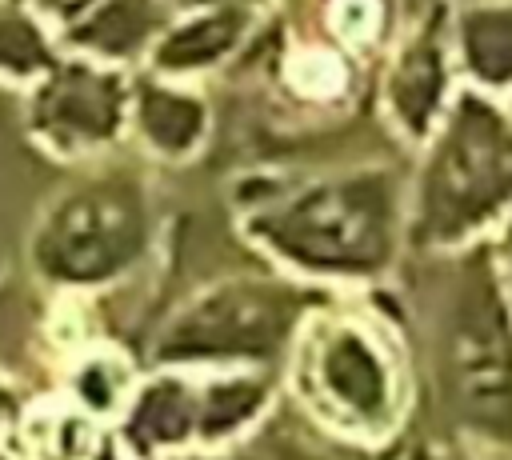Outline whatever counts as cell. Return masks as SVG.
<instances>
[{"mask_svg":"<svg viewBox=\"0 0 512 460\" xmlns=\"http://www.w3.org/2000/svg\"><path fill=\"white\" fill-rule=\"evenodd\" d=\"M412 376L436 436L512 460V300L488 244L408 256Z\"/></svg>","mask_w":512,"mask_h":460,"instance_id":"cell-1","label":"cell"},{"mask_svg":"<svg viewBox=\"0 0 512 460\" xmlns=\"http://www.w3.org/2000/svg\"><path fill=\"white\" fill-rule=\"evenodd\" d=\"M232 196L244 240L292 280L332 292L404 264L408 180L392 164H348L312 180L248 176Z\"/></svg>","mask_w":512,"mask_h":460,"instance_id":"cell-2","label":"cell"},{"mask_svg":"<svg viewBox=\"0 0 512 460\" xmlns=\"http://www.w3.org/2000/svg\"><path fill=\"white\" fill-rule=\"evenodd\" d=\"M300 412L328 436L376 448L412 416V348L384 312L328 296L304 316L280 364Z\"/></svg>","mask_w":512,"mask_h":460,"instance_id":"cell-3","label":"cell"},{"mask_svg":"<svg viewBox=\"0 0 512 460\" xmlns=\"http://www.w3.org/2000/svg\"><path fill=\"white\" fill-rule=\"evenodd\" d=\"M152 180L136 160H88L40 204L24 264L48 292L92 296L132 280L156 248Z\"/></svg>","mask_w":512,"mask_h":460,"instance_id":"cell-4","label":"cell"},{"mask_svg":"<svg viewBox=\"0 0 512 460\" xmlns=\"http://www.w3.org/2000/svg\"><path fill=\"white\" fill-rule=\"evenodd\" d=\"M408 184L404 256L484 240L512 212V116L476 88H456Z\"/></svg>","mask_w":512,"mask_h":460,"instance_id":"cell-5","label":"cell"},{"mask_svg":"<svg viewBox=\"0 0 512 460\" xmlns=\"http://www.w3.org/2000/svg\"><path fill=\"white\" fill-rule=\"evenodd\" d=\"M332 292L284 272H232L180 300L148 340L152 368L280 372L296 328Z\"/></svg>","mask_w":512,"mask_h":460,"instance_id":"cell-6","label":"cell"},{"mask_svg":"<svg viewBox=\"0 0 512 460\" xmlns=\"http://www.w3.org/2000/svg\"><path fill=\"white\" fill-rule=\"evenodd\" d=\"M272 396V372L148 368L112 420V448L128 460H168L196 448H224L268 412Z\"/></svg>","mask_w":512,"mask_h":460,"instance_id":"cell-7","label":"cell"},{"mask_svg":"<svg viewBox=\"0 0 512 460\" xmlns=\"http://www.w3.org/2000/svg\"><path fill=\"white\" fill-rule=\"evenodd\" d=\"M28 136L56 160L88 164L128 132V76L120 68L60 56L24 96Z\"/></svg>","mask_w":512,"mask_h":460,"instance_id":"cell-8","label":"cell"},{"mask_svg":"<svg viewBox=\"0 0 512 460\" xmlns=\"http://www.w3.org/2000/svg\"><path fill=\"white\" fill-rule=\"evenodd\" d=\"M456 96L448 12L428 8L392 48L380 76V108L404 144H424Z\"/></svg>","mask_w":512,"mask_h":460,"instance_id":"cell-9","label":"cell"},{"mask_svg":"<svg viewBox=\"0 0 512 460\" xmlns=\"http://www.w3.org/2000/svg\"><path fill=\"white\" fill-rule=\"evenodd\" d=\"M128 128L148 156L184 164L192 160L212 132V108L200 92L156 72L128 76Z\"/></svg>","mask_w":512,"mask_h":460,"instance_id":"cell-10","label":"cell"},{"mask_svg":"<svg viewBox=\"0 0 512 460\" xmlns=\"http://www.w3.org/2000/svg\"><path fill=\"white\" fill-rule=\"evenodd\" d=\"M268 68V80L284 88L288 100L304 104V108H324V112H340L352 104L356 96V80H360V56H352L348 48H340L324 24L316 36H292L284 40V48L272 56H260Z\"/></svg>","mask_w":512,"mask_h":460,"instance_id":"cell-11","label":"cell"},{"mask_svg":"<svg viewBox=\"0 0 512 460\" xmlns=\"http://www.w3.org/2000/svg\"><path fill=\"white\" fill-rule=\"evenodd\" d=\"M168 20V0H96L56 40L60 48H68V56H84L124 72V64H136L152 52Z\"/></svg>","mask_w":512,"mask_h":460,"instance_id":"cell-12","label":"cell"},{"mask_svg":"<svg viewBox=\"0 0 512 460\" xmlns=\"http://www.w3.org/2000/svg\"><path fill=\"white\" fill-rule=\"evenodd\" d=\"M252 20L256 12L248 8H200L172 16L168 28L156 36L152 52L144 56L148 72L164 80H188L212 72L244 48V40L252 36Z\"/></svg>","mask_w":512,"mask_h":460,"instance_id":"cell-13","label":"cell"},{"mask_svg":"<svg viewBox=\"0 0 512 460\" xmlns=\"http://www.w3.org/2000/svg\"><path fill=\"white\" fill-rule=\"evenodd\" d=\"M452 56L460 60L468 88L512 92V0H472L448 20Z\"/></svg>","mask_w":512,"mask_h":460,"instance_id":"cell-14","label":"cell"},{"mask_svg":"<svg viewBox=\"0 0 512 460\" xmlns=\"http://www.w3.org/2000/svg\"><path fill=\"white\" fill-rule=\"evenodd\" d=\"M64 56L56 32L28 8V0H0V80L36 84Z\"/></svg>","mask_w":512,"mask_h":460,"instance_id":"cell-15","label":"cell"},{"mask_svg":"<svg viewBox=\"0 0 512 460\" xmlns=\"http://www.w3.org/2000/svg\"><path fill=\"white\" fill-rule=\"evenodd\" d=\"M136 368L120 348H88L68 372L64 396L100 424H112L136 388Z\"/></svg>","mask_w":512,"mask_h":460,"instance_id":"cell-16","label":"cell"},{"mask_svg":"<svg viewBox=\"0 0 512 460\" xmlns=\"http://www.w3.org/2000/svg\"><path fill=\"white\" fill-rule=\"evenodd\" d=\"M324 32L352 56H372L388 40L392 0H320Z\"/></svg>","mask_w":512,"mask_h":460,"instance_id":"cell-17","label":"cell"},{"mask_svg":"<svg viewBox=\"0 0 512 460\" xmlns=\"http://www.w3.org/2000/svg\"><path fill=\"white\" fill-rule=\"evenodd\" d=\"M484 244H488V260H492V268H496V276L512 300V212L492 228V236H484Z\"/></svg>","mask_w":512,"mask_h":460,"instance_id":"cell-18","label":"cell"},{"mask_svg":"<svg viewBox=\"0 0 512 460\" xmlns=\"http://www.w3.org/2000/svg\"><path fill=\"white\" fill-rule=\"evenodd\" d=\"M92 4H96V0H28V8H32L56 36H60L68 24H76Z\"/></svg>","mask_w":512,"mask_h":460,"instance_id":"cell-19","label":"cell"},{"mask_svg":"<svg viewBox=\"0 0 512 460\" xmlns=\"http://www.w3.org/2000/svg\"><path fill=\"white\" fill-rule=\"evenodd\" d=\"M408 460H488V456L476 452V448H468V444H456V440L432 432V436H424V440L412 444Z\"/></svg>","mask_w":512,"mask_h":460,"instance_id":"cell-20","label":"cell"},{"mask_svg":"<svg viewBox=\"0 0 512 460\" xmlns=\"http://www.w3.org/2000/svg\"><path fill=\"white\" fill-rule=\"evenodd\" d=\"M24 400H28V396L20 392V384L0 372V444H4V436H8V428H12V420H16V412L24 408Z\"/></svg>","mask_w":512,"mask_h":460,"instance_id":"cell-21","label":"cell"},{"mask_svg":"<svg viewBox=\"0 0 512 460\" xmlns=\"http://www.w3.org/2000/svg\"><path fill=\"white\" fill-rule=\"evenodd\" d=\"M256 4H264V0H168V8L176 12H200V8H248V12H256Z\"/></svg>","mask_w":512,"mask_h":460,"instance_id":"cell-22","label":"cell"},{"mask_svg":"<svg viewBox=\"0 0 512 460\" xmlns=\"http://www.w3.org/2000/svg\"><path fill=\"white\" fill-rule=\"evenodd\" d=\"M0 460H20V456H16V452H12L8 444H0Z\"/></svg>","mask_w":512,"mask_h":460,"instance_id":"cell-23","label":"cell"},{"mask_svg":"<svg viewBox=\"0 0 512 460\" xmlns=\"http://www.w3.org/2000/svg\"><path fill=\"white\" fill-rule=\"evenodd\" d=\"M504 112H508V116H512V100H508V108H504Z\"/></svg>","mask_w":512,"mask_h":460,"instance_id":"cell-24","label":"cell"}]
</instances>
